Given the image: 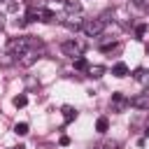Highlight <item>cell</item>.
<instances>
[{
	"label": "cell",
	"mask_w": 149,
	"mask_h": 149,
	"mask_svg": "<svg viewBox=\"0 0 149 149\" xmlns=\"http://www.w3.org/2000/svg\"><path fill=\"white\" fill-rule=\"evenodd\" d=\"M147 51H149V44H147Z\"/></svg>",
	"instance_id": "cell-29"
},
{
	"label": "cell",
	"mask_w": 149,
	"mask_h": 149,
	"mask_svg": "<svg viewBox=\"0 0 149 149\" xmlns=\"http://www.w3.org/2000/svg\"><path fill=\"white\" fill-rule=\"evenodd\" d=\"M26 102H28L26 95H16V98H14V107H26Z\"/></svg>",
	"instance_id": "cell-18"
},
{
	"label": "cell",
	"mask_w": 149,
	"mask_h": 149,
	"mask_svg": "<svg viewBox=\"0 0 149 149\" xmlns=\"http://www.w3.org/2000/svg\"><path fill=\"white\" fill-rule=\"evenodd\" d=\"M86 72H88L91 77H95V79H98V77H102L105 68H102V65H88V70H86Z\"/></svg>",
	"instance_id": "cell-13"
},
{
	"label": "cell",
	"mask_w": 149,
	"mask_h": 149,
	"mask_svg": "<svg viewBox=\"0 0 149 149\" xmlns=\"http://www.w3.org/2000/svg\"><path fill=\"white\" fill-rule=\"evenodd\" d=\"M68 144H70V137L63 135V137H61V147H68Z\"/></svg>",
	"instance_id": "cell-22"
},
{
	"label": "cell",
	"mask_w": 149,
	"mask_h": 149,
	"mask_svg": "<svg viewBox=\"0 0 149 149\" xmlns=\"http://www.w3.org/2000/svg\"><path fill=\"white\" fill-rule=\"evenodd\" d=\"M144 33H147V26H144V23H140V26H135V35H137V37H142Z\"/></svg>",
	"instance_id": "cell-20"
},
{
	"label": "cell",
	"mask_w": 149,
	"mask_h": 149,
	"mask_svg": "<svg viewBox=\"0 0 149 149\" xmlns=\"http://www.w3.org/2000/svg\"><path fill=\"white\" fill-rule=\"evenodd\" d=\"M88 149H102V144H93V147H88Z\"/></svg>",
	"instance_id": "cell-25"
},
{
	"label": "cell",
	"mask_w": 149,
	"mask_h": 149,
	"mask_svg": "<svg viewBox=\"0 0 149 149\" xmlns=\"http://www.w3.org/2000/svg\"><path fill=\"white\" fill-rule=\"evenodd\" d=\"M61 49H63V54L65 56H70V58H81V54H84V44L81 42H77V40H68V42H63L61 44Z\"/></svg>",
	"instance_id": "cell-2"
},
{
	"label": "cell",
	"mask_w": 149,
	"mask_h": 149,
	"mask_svg": "<svg viewBox=\"0 0 149 149\" xmlns=\"http://www.w3.org/2000/svg\"><path fill=\"white\" fill-rule=\"evenodd\" d=\"M63 23H65L68 28H74V30H79L84 21H79V19H72V16H68V19H63Z\"/></svg>",
	"instance_id": "cell-12"
},
{
	"label": "cell",
	"mask_w": 149,
	"mask_h": 149,
	"mask_svg": "<svg viewBox=\"0 0 149 149\" xmlns=\"http://www.w3.org/2000/svg\"><path fill=\"white\" fill-rule=\"evenodd\" d=\"M58 2H65V0H58Z\"/></svg>",
	"instance_id": "cell-28"
},
{
	"label": "cell",
	"mask_w": 149,
	"mask_h": 149,
	"mask_svg": "<svg viewBox=\"0 0 149 149\" xmlns=\"http://www.w3.org/2000/svg\"><path fill=\"white\" fill-rule=\"evenodd\" d=\"M130 105H133V107H140V109H147V107H149V88H144V93L130 98Z\"/></svg>",
	"instance_id": "cell-6"
},
{
	"label": "cell",
	"mask_w": 149,
	"mask_h": 149,
	"mask_svg": "<svg viewBox=\"0 0 149 149\" xmlns=\"http://www.w3.org/2000/svg\"><path fill=\"white\" fill-rule=\"evenodd\" d=\"M140 7H144V9H149V0H142V2H140Z\"/></svg>",
	"instance_id": "cell-24"
},
{
	"label": "cell",
	"mask_w": 149,
	"mask_h": 149,
	"mask_svg": "<svg viewBox=\"0 0 149 149\" xmlns=\"http://www.w3.org/2000/svg\"><path fill=\"white\" fill-rule=\"evenodd\" d=\"M133 77H135L137 81H142V84L149 88V70H144V68H137V70L133 72Z\"/></svg>",
	"instance_id": "cell-7"
},
{
	"label": "cell",
	"mask_w": 149,
	"mask_h": 149,
	"mask_svg": "<svg viewBox=\"0 0 149 149\" xmlns=\"http://www.w3.org/2000/svg\"><path fill=\"white\" fill-rule=\"evenodd\" d=\"M109 105H112V112H123V109L130 105V100H128L123 93H112V100H109Z\"/></svg>",
	"instance_id": "cell-4"
},
{
	"label": "cell",
	"mask_w": 149,
	"mask_h": 149,
	"mask_svg": "<svg viewBox=\"0 0 149 149\" xmlns=\"http://www.w3.org/2000/svg\"><path fill=\"white\" fill-rule=\"evenodd\" d=\"M74 68H77V70H88V63H86L84 58H77V61H74Z\"/></svg>",
	"instance_id": "cell-19"
},
{
	"label": "cell",
	"mask_w": 149,
	"mask_h": 149,
	"mask_svg": "<svg viewBox=\"0 0 149 149\" xmlns=\"http://www.w3.org/2000/svg\"><path fill=\"white\" fill-rule=\"evenodd\" d=\"M107 128H109V121H107V116H100V119L95 121V130H98V133H107Z\"/></svg>",
	"instance_id": "cell-11"
},
{
	"label": "cell",
	"mask_w": 149,
	"mask_h": 149,
	"mask_svg": "<svg viewBox=\"0 0 149 149\" xmlns=\"http://www.w3.org/2000/svg\"><path fill=\"white\" fill-rule=\"evenodd\" d=\"M37 58H40V51H37V49H28L23 56H19V65H21V68H30Z\"/></svg>",
	"instance_id": "cell-5"
},
{
	"label": "cell",
	"mask_w": 149,
	"mask_h": 149,
	"mask_svg": "<svg viewBox=\"0 0 149 149\" xmlns=\"http://www.w3.org/2000/svg\"><path fill=\"white\" fill-rule=\"evenodd\" d=\"M65 12L68 14H79L81 12V2L79 0H65Z\"/></svg>",
	"instance_id": "cell-9"
},
{
	"label": "cell",
	"mask_w": 149,
	"mask_h": 149,
	"mask_svg": "<svg viewBox=\"0 0 149 149\" xmlns=\"http://www.w3.org/2000/svg\"><path fill=\"white\" fill-rule=\"evenodd\" d=\"M112 74H114V77H126V74H128V65H126V63H116V65L112 68Z\"/></svg>",
	"instance_id": "cell-10"
},
{
	"label": "cell",
	"mask_w": 149,
	"mask_h": 149,
	"mask_svg": "<svg viewBox=\"0 0 149 149\" xmlns=\"http://www.w3.org/2000/svg\"><path fill=\"white\" fill-rule=\"evenodd\" d=\"M7 49H9V54H14V56H23V54H26V51L30 49V37H19V40H9Z\"/></svg>",
	"instance_id": "cell-3"
},
{
	"label": "cell",
	"mask_w": 149,
	"mask_h": 149,
	"mask_svg": "<svg viewBox=\"0 0 149 149\" xmlns=\"http://www.w3.org/2000/svg\"><path fill=\"white\" fill-rule=\"evenodd\" d=\"M14 133H16V135H28V123H26V121L16 123V126H14Z\"/></svg>",
	"instance_id": "cell-15"
},
{
	"label": "cell",
	"mask_w": 149,
	"mask_h": 149,
	"mask_svg": "<svg viewBox=\"0 0 149 149\" xmlns=\"http://www.w3.org/2000/svg\"><path fill=\"white\" fill-rule=\"evenodd\" d=\"M14 63V54H0V65H12Z\"/></svg>",
	"instance_id": "cell-16"
},
{
	"label": "cell",
	"mask_w": 149,
	"mask_h": 149,
	"mask_svg": "<svg viewBox=\"0 0 149 149\" xmlns=\"http://www.w3.org/2000/svg\"><path fill=\"white\" fill-rule=\"evenodd\" d=\"M37 19H40V9L30 7V9L26 12V23H28V21H37Z\"/></svg>",
	"instance_id": "cell-14"
},
{
	"label": "cell",
	"mask_w": 149,
	"mask_h": 149,
	"mask_svg": "<svg viewBox=\"0 0 149 149\" xmlns=\"http://www.w3.org/2000/svg\"><path fill=\"white\" fill-rule=\"evenodd\" d=\"M40 21H54V12L51 9H40Z\"/></svg>",
	"instance_id": "cell-17"
},
{
	"label": "cell",
	"mask_w": 149,
	"mask_h": 149,
	"mask_svg": "<svg viewBox=\"0 0 149 149\" xmlns=\"http://www.w3.org/2000/svg\"><path fill=\"white\" fill-rule=\"evenodd\" d=\"M133 2H135V5H140V2H142V0H133Z\"/></svg>",
	"instance_id": "cell-26"
},
{
	"label": "cell",
	"mask_w": 149,
	"mask_h": 149,
	"mask_svg": "<svg viewBox=\"0 0 149 149\" xmlns=\"http://www.w3.org/2000/svg\"><path fill=\"white\" fill-rule=\"evenodd\" d=\"M0 2H5V0H0Z\"/></svg>",
	"instance_id": "cell-30"
},
{
	"label": "cell",
	"mask_w": 149,
	"mask_h": 149,
	"mask_svg": "<svg viewBox=\"0 0 149 149\" xmlns=\"http://www.w3.org/2000/svg\"><path fill=\"white\" fill-rule=\"evenodd\" d=\"M102 28H105V23H102L100 19H86V21L81 23V30H84L86 37H98V35L102 33Z\"/></svg>",
	"instance_id": "cell-1"
},
{
	"label": "cell",
	"mask_w": 149,
	"mask_h": 149,
	"mask_svg": "<svg viewBox=\"0 0 149 149\" xmlns=\"http://www.w3.org/2000/svg\"><path fill=\"white\" fill-rule=\"evenodd\" d=\"M63 119H65V123H70V121H74L77 119V109L74 107H70V105H63Z\"/></svg>",
	"instance_id": "cell-8"
},
{
	"label": "cell",
	"mask_w": 149,
	"mask_h": 149,
	"mask_svg": "<svg viewBox=\"0 0 149 149\" xmlns=\"http://www.w3.org/2000/svg\"><path fill=\"white\" fill-rule=\"evenodd\" d=\"M2 28H5V14L0 12V30H2Z\"/></svg>",
	"instance_id": "cell-23"
},
{
	"label": "cell",
	"mask_w": 149,
	"mask_h": 149,
	"mask_svg": "<svg viewBox=\"0 0 149 149\" xmlns=\"http://www.w3.org/2000/svg\"><path fill=\"white\" fill-rule=\"evenodd\" d=\"M14 149H26V147H14Z\"/></svg>",
	"instance_id": "cell-27"
},
{
	"label": "cell",
	"mask_w": 149,
	"mask_h": 149,
	"mask_svg": "<svg viewBox=\"0 0 149 149\" xmlns=\"http://www.w3.org/2000/svg\"><path fill=\"white\" fill-rule=\"evenodd\" d=\"M102 149H119V142L109 140V142H105V144H102Z\"/></svg>",
	"instance_id": "cell-21"
}]
</instances>
